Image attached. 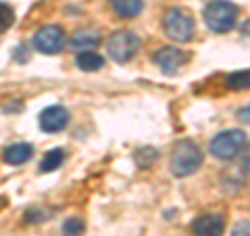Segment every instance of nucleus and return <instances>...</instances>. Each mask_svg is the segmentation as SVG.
Masks as SVG:
<instances>
[{
    "label": "nucleus",
    "instance_id": "f257e3e1",
    "mask_svg": "<svg viewBox=\"0 0 250 236\" xmlns=\"http://www.w3.org/2000/svg\"><path fill=\"white\" fill-rule=\"evenodd\" d=\"M200 165H202V151L196 142L182 140V142H177L173 146L169 167L175 178H188V176L196 174Z\"/></svg>",
    "mask_w": 250,
    "mask_h": 236
},
{
    "label": "nucleus",
    "instance_id": "f03ea898",
    "mask_svg": "<svg viewBox=\"0 0 250 236\" xmlns=\"http://www.w3.org/2000/svg\"><path fill=\"white\" fill-rule=\"evenodd\" d=\"M194 27H196L194 17L186 9H182V6H171L165 13V17H163V29L175 42H182V44L190 42L194 38Z\"/></svg>",
    "mask_w": 250,
    "mask_h": 236
},
{
    "label": "nucleus",
    "instance_id": "7ed1b4c3",
    "mask_svg": "<svg viewBox=\"0 0 250 236\" xmlns=\"http://www.w3.org/2000/svg\"><path fill=\"white\" fill-rule=\"evenodd\" d=\"M238 6L228 2V0H213L205 6V23L215 34H225L236 25Z\"/></svg>",
    "mask_w": 250,
    "mask_h": 236
},
{
    "label": "nucleus",
    "instance_id": "20e7f679",
    "mask_svg": "<svg viewBox=\"0 0 250 236\" xmlns=\"http://www.w3.org/2000/svg\"><path fill=\"white\" fill-rule=\"evenodd\" d=\"M246 146V134L242 130H225L221 134L210 140V155L217 157L221 161H229V159H236V157L244 151Z\"/></svg>",
    "mask_w": 250,
    "mask_h": 236
},
{
    "label": "nucleus",
    "instance_id": "39448f33",
    "mask_svg": "<svg viewBox=\"0 0 250 236\" xmlns=\"http://www.w3.org/2000/svg\"><path fill=\"white\" fill-rule=\"evenodd\" d=\"M140 42L138 34L129 29H121V31H115V34L108 38V54H111V59L117 61V63H127L131 61L138 54Z\"/></svg>",
    "mask_w": 250,
    "mask_h": 236
},
{
    "label": "nucleus",
    "instance_id": "423d86ee",
    "mask_svg": "<svg viewBox=\"0 0 250 236\" xmlns=\"http://www.w3.org/2000/svg\"><path fill=\"white\" fill-rule=\"evenodd\" d=\"M65 29L61 25H44L34 34V46L36 50L44 54H59L65 46Z\"/></svg>",
    "mask_w": 250,
    "mask_h": 236
},
{
    "label": "nucleus",
    "instance_id": "0eeeda50",
    "mask_svg": "<svg viewBox=\"0 0 250 236\" xmlns=\"http://www.w3.org/2000/svg\"><path fill=\"white\" fill-rule=\"evenodd\" d=\"M152 61L156 67H161L165 75H175L190 61V54L182 48H175V46H163L152 54Z\"/></svg>",
    "mask_w": 250,
    "mask_h": 236
},
{
    "label": "nucleus",
    "instance_id": "6e6552de",
    "mask_svg": "<svg viewBox=\"0 0 250 236\" xmlns=\"http://www.w3.org/2000/svg\"><path fill=\"white\" fill-rule=\"evenodd\" d=\"M67 123H69V111L61 105L46 107L40 113V128L46 134H57L61 130H65Z\"/></svg>",
    "mask_w": 250,
    "mask_h": 236
},
{
    "label": "nucleus",
    "instance_id": "1a4fd4ad",
    "mask_svg": "<svg viewBox=\"0 0 250 236\" xmlns=\"http://www.w3.org/2000/svg\"><path fill=\"white\" fill-rule=\"evenodd\" d=\"M223 232H225V219L217 213L198 215L192 222L194 236H223Z\"/></svg>",
    "mask_w": 250,
    "mask_h": 236
},
{
    "label": "nucleus",
    "instance_id": "9d476101",
    "mask_svg": "<svg viewBox=\"0 0 250 236\" xmlns=\"http://www.w3.org/2000/svg\"><path fill=\"white\" fill-rule=\"evenodd\" d=\"M34 155V146L29 142H15L11 146L4 148V161L11 163V165H21L31 159Z\"/></svg>",
    "mask_w": 250,
    "mask_h": 236
},
{
    "label": "nucleus",
    "instance_id": "9b49d317",
    "mask_svg": "<svg viewBox=\"0 0 250 236\" xmlns=\"http://www.w3.org/2000/svg\"><path fill=\"white\" fill-rule=\"evenodd\" d=\"M113 11L123 19H134L142 13V0H111Z\"/></svg>",
    "mask_w": 250,
    "mask_h": 236
},
{
    "label": "nucleus",
    "instance_id": "f8f14e48",
    "mask_svg": "<svg viewBox=\"0 0 250 236\" xmlns=\"http://www.w3.org/2000/svg\"><path fill=\"white\" fill-rule=\"evenodd\" d=\"M98 44H100V34H96V31H80V34L71 38V48L80 52L96 48Z\"/></svg>",
    "mask_w": 250,
    "mask_h": 236
},
{
    "label": "nucleus",
    "instance_id": "ddd939ff",
    "mask_svg": "<svg viewBox=\"0 0 250 236\" xmlns=\"http://www.w3.org/2000/svg\"><path fill=\"white\" fill-rule=\"evenodd\" d=\"M77 67L82 71H98V69L104 67V59L94 50H83L77 54Z\"/></svg>",
    "mask_w": 250,
    "mask_h": 236
},
{
    "label": "nucleus",
    "instance_id": "4468645a",
    "mask_svg": "<svg viewBox=\"0 0 250 236\" xmlns=\"http://www.w3.org/2000/svg\"><path fill=\"white\" fill-rule=\"evenodd\" d=\"M62 161H65V148H50L40 163V174H48V171L59 169Z\"/></svg>",
    "mask_w": 250,
    "mask_h": 236
},
{
    "label": "nucleus",
    "instance_id": "2eb2a0df",
    "mask_svg": "<svg viewBox=\"0 0 250 236\" xmlns=\"http://www.w3.org/2000/svg\"><path fill=\"white\" fill-rule=\"evenodd\" d=\"M228 88L231 90H250V69H242V71H233L228 75Z\"/></svg>",
    "mask_w": 250,
    "mask_h": 236
},
{
    "label": "nucleus",
    "instance_id": "dca6fc26",
    "mask_svg": "<svg viewBox=\"0 0 250 236\" xmlns=\"http://www.w3.org/2000/svg\"><path fill=\"white\" fill-rule=\"evenodd\" d=\"M134 159H136V163H138V167L148 169V167H152L156 159H159V151H154V148H150V146L138 148L136 155H134Z\"/></svg>",
    "mask_w": 250,
    "mask_h": 236
},
{
    "label": "nucleus",
    "instance_id": "f3484780",
    "mask_svg": "<svg viewBox=\"0 0 250 236\" xmlns=\"http://www.w3.org/2000/svg\"><path fill=\"white\" fill-rule=\"evenodd\" d=\"M85 232V224L82 217H69L62 224V236H82Z\"/></svg>",
    "mask_w": 250,
    "mask_h": 236
},
{
    "label": "nucleus",
    "instance_id": "a211bd4d",
    "mask_svg": "<svg viewBox=\"0 0 250 236\" xmlns=\"http://www.w3.org/2000/svg\"><path fill=\"white\" fill-rule=\"evenodd\" d=\"M13 23H15V11H13V6L6 4V2H0V34L9 29Z\"/></svg>",
    "mask_w": 250,
    "mask_h": 236
},
{
    "label": "nucleus",
    "instance_id": "6ab92c4d",
    "mask_svg": "<svg viewBox=\"0 0 250 236\" xmlns=\"http://www.w3.org/2000/svg\"><path fill=\"white\" fill-rule=\"evenodd\" d=\"M231 236H250V219H242L233 226Z\"/></svg>",
    "mask_w": 250,
    "mask_h": 236
},
{
    "label": "nucleus",
    "instance_id": "aec40b11",
    "mask_svg": "<svg viewBox=\"0 0 250 236\" xmlns=\"http://www.w3.org/2000/svg\"><path fill=\"white\" fill-rule=\"evenodd\" d=\"M23 217H25V222H29V224H38V222H44V219H48L44 211H40V209H29Z\"/></svg>",
    "mask_w": 250,
    "mask_h": 236
},
{
    "label": "nucleus",
    "instance_id": "412c9836",
    "mask_svg": "<svg viewBox=\"0 0 250 236\" xmlns=\"http://www.w3.org/2000/svg\"><path fill=\"white\" fill-rule=\"evenodd\" d=\"M242 169H244L246 174H250V144L244 151V157H242Z\"/></svg>",
    "mask_w": 250,
    "mask_h": 236
},
{
    "label": "nucleus",
    "instance_id": "4be33fe9",
    "mask_svg": "<svg viewBox=\"0 0 250 236\" xmlns=\"http://www.w3.org/2000/svg\"><path fill=\"white\" fill-rule=\"evenodd\" d=\"M238 119H240V121L250 123V105H248V107H244V109H240V111H238Z\"/></svg>",
    "mask_w": 250,
    "mask_h": 236
},
{
    "label": "nucleus",
    "instance_id": "5701e85b",
    "mask_svg": "<svg viewBox=\"0 0 250 236\" xmlns=\"http://www.w3.org/2000/svg\"><path fill=\"white\" fill-rule=\"evenodd\" d=\"M27 48V46H19V48H17V52H15V59H17V61H27V52L25 54H23V50H25Z\"/></svg>",
    "mask_w": 250,
    "mask_h": 236
},
{
    "label": "nucleus",
    "instance_id": "b1692460",
    "mask_svg": "<svg viewBox=\"0 0 250 236\" xmlns=\"http://www.w3.org/2000/svg\"><path fill=\"white\" fill-rule=\"evenodd\" d=\"M240 31H242V34H244V36H250V19H248V21H244V23H242Z\"/></svg>",
    "mask_w": 250,
    "mask_h": 236
}]
</instances>
